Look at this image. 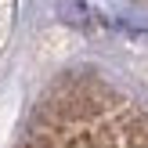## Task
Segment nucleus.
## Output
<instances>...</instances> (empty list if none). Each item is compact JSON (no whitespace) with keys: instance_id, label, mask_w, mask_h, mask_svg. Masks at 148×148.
<instances>
[{"instance_id":"1","label":"nucleus","mask_w":148,"mask_h":148,"mask_svg":"<svg viewBox=\"0 0 148 148\" xmlns=\"http://www.w3.org/2000/svg\"><path fill=\"white\" fill-rule=\"evenodd\" d=\"M22 148H148V108L101 87L65 90L40 112Z\"/></svg>"},{"instance_id":"2","label":"nucleus","mask_w":148,"mask_h":148,"mask_svg":"<svg viewBox=\"0 0 148 148\" xmlns=\"http://www.w3.org/2000/svg\"><path fill=\"white\" fill-rule=\"evenodd\" d=\"M11 7H14V0H0V43H4L7 25H11Z\"/></svg>"},{"instance_id":"3","label":"nucleus","mask_w":148,"mask_h":148,"mask_svg":"<svg viewBox=\"0 0 148 148\" xmlns=\"http://www.w3.org/2000/svg\"><path fill=\"white\" fill-rule=\"evenodd\" d=\"M141 4H148V0H141Z\"/></svg>"}]
</instances>
